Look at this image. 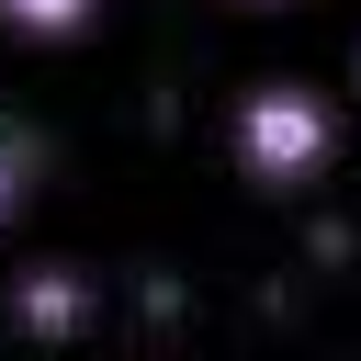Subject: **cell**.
I'll use <instances>...</instances> for the list:
<instances>
[{"label":"cell","instance_id":"1","mask_svg":"<svg viewBox=\"0 0 361 361\" xmlns=\"http://www.w3.org/2000/svg\"><path fill=\"white\" fill-rule=\"evenodd\" d=\"M237 169L259 180V192H316L327 169H338V102L327 90H305V79H259V90H237Z\"/></svg>","mask_w":361,"mask_h":361},{"label":"cell","instance_id":"2","mask_svg":"<svg viewBox=\"0 0 361 361\" xmlns=\"http://www.w3.org/2000/svg\"><path fill=\"white\" fill-rule=\"evenodd\" d=\"M90 305H102V293H90V271H68V259H45V271L11 282V327H23V338H79Z\"/></svg>","mask_w":361,"mask_h":361},{"label":"cell","instance_id":"3","mask_svg":"<svg viewBox=\"0 0 361 361\" xmlns=\"http://www.w3.org/2000/svg\"><path fill=\"white\" fill-rule=\"evenodd\" d=\"M0 23H11L23 45H68V34L102 23V0H0Z\"/></svg>","mask_w":361,"mask_h":361},{"label":"cell","instance_id":"4","mask_svg":"<svg viewBox=\"0 0 361 361\" xmlns=\"http://www.w3.org/2000/svg\"><path fill=\"white\" fill-rule=\"evenodd\" d=\"M23 180H34V147H23V135H11V124H0V226H11V214H23Z\"/></svg>","mask_w":361,"mask_h":361},{"label":"cell","instance_id":"5","mask_svg":"<svg viewBox=\"0 0 361 361\" xmlns=\"http://www.w3.org/2000/svg\"><path fill=\"white\" fill-rule=\"evenodd\" d=\"M237 11H282V0H237Z\"/></svg>","mask_w":361,"mask_h":361},{"label":"cell","instance_id":"6","mask_svg":"<svg viewBox=\"0 0 361 361\" xmlns=\"http://www.w3.org/2000/svg\"><path fill=\"white\" fill-rule=\"evenodd\" d=\"M350 90H361V56H350Z\"/></svg>","mask_w":361,"mask_h":361}]
</instances>
